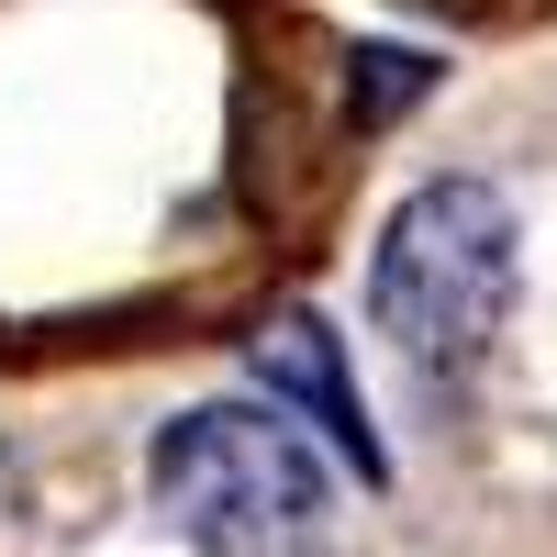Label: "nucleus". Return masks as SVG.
Segmentation results:
<instances>
[{
  "label": "nucleus",
  "mask_w": 557,
  "mask_h": 557,
  "mask_svg": "<svg viewBox=\"0 0 557 557\" xmlns=\"http://www.w3.org/2000/svg\"><path fill=\"white\" fill-rule=\"evenodd\" d=\"M513 301V212L480 178L412 190L380 235V323L424 380H469Z\"/></svg>",
  "instance_id": "nucleus-1"
},
{
  "label": "nucleus",
  "mask_w": 557,
  "mask_h": 557,
  "mask_svg": "<svg viewBox=\"0 0 557 557\" xmlns=\"http://www.w3.org/2000/svg\"><path fill=\"white\" fill-rule=\"evenodd\" d=\"M157 502L212 557H278L323 524V469L278 412L212 401V412H178L157 435Z\"/></svg>",
  "instance_id": "nucleus-2"
},
{
  "label": "nucleus",
  "mask_w": 557,
  "mask_h": 557,
  "mask_svg": "<svg viewBox=\"0 0 557 557\" xmlns=\"http://www.w3.org/2000/svg\"><path fill=\"white\" fill-rule=\"evenodd\" d=\"M246 368H257L268 391H290V401L312 412V424H323V446H335L357 480H391L380 435H368V401H357V380H346L335 323H312V312H268L257 335H246Z\"/></svg>",
  "instance_id": "nucleus-3"
},
{
  "label": "nucleus",
  "mask_w": 557,
  "mask_h": 557,
  "mask_svg": "<svg viewBox=\"0 0 557 557\" xmlns=\"http://www.w3.org/2000/svg\"><path fill=\"white\" fill-rule=\"evenodd\" d=\"M435 89V57H412V45H357V123H391Z\"/></svg>",
  "instance_id": "nucleus-4"
}]
</instances>
